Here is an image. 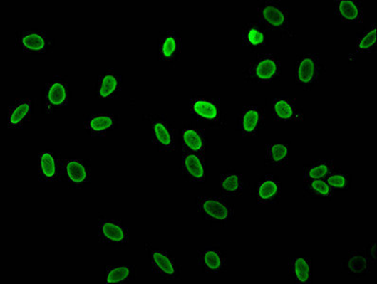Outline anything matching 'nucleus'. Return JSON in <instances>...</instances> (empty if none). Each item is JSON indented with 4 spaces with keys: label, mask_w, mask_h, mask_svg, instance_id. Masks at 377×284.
<instances>
[{
    "label": "nucleus",
    "mask_w": 377,
    "mask_h": 284,
    "mask_svg": "<svg viewBox=\"0 0 377 284\" xmlns=\"http://www.w3.org/2000/svg\"><path fill=\"white\" fill-rule=\"evenodd\" d=\"M37 174L40 182H57L61 177L59 157L51 151L40 152L37 156Z\"/></svg>",
    "instance_id": "obj_17"
},
{
    "label": "nucleus",
    "mask_w": 377,
    "mask_h": 284,
    "mask_svg": "<svg viewBox=\"0 0 377 284\" xmlns=\"http://www.w3.org/2000/svg\"><path fill=\"white\" fill-rule=\"evenodd\" d=\"M190 110L192 116L206 125L223 126L225 125L224 114L220 102L214 98L207 96H192L189 102Z\"/></svg>",
    "instance_id": "obj_3"
},
{
    "label": "nucleus",
    "mask_w": 377,
    "mask_h": 284,
    "mask_svg": "<svg viewBox=\"0 0 377 284\" xmlns=\"http://www.w3.org/2000/svg\"><path fill=\"white\" fill-rule=\"evenodd\" d=\"M61 176L68 185L74 189H81L91 179V166L80 159H60Z\"/></svg>",
    "instance_id": "obj_7"
},
{
    "label": "nucleus",
    "mask_w": 377,
    "mask_h": 284,
    "mask_svg": "<svg viewBox=\"0 0 377 284\" xmlns=\"http://www.w3.org/2000/svg\"><path fill=\"white\" fill-rule=\"evenodd\" d=\"M16 42L26 53H45L51 45L50 36L39 28L20 31L16 36Z\"/></svg>",
    "instance_id": "obj_13"
},
{
    "label": "nucleus",
    "mask_w": 377,
    "mask_h": 284,
    "mask_svg": "<svg viewBox=\"0 0 377 284\" xmlns=\"http://www.w3.org/2000/svg\"><path fill=\"white\" fill-rule=\"evenodd\" d=\"M273 117L277 122H301L304 110L293 98L281 95L272 100Z\"/></svg>",
    "instance_id": "obj_10"
},
{
    "label": "nucleus",
    "mask_w": 377,
    "mask_h": 284,
    "mask_svg": "<svg viewBox=\"0 0 377 284\" xmlns=\"http://www.w3.org/2000/svg\"><path fill=\"white\" fill-rule=\"evenodd\" d=\"M153 273L162 280H174L180 276V268L174 256L163 248H148Z\"/></svg>",
    "instance_id": "obj_6"
},
{
    "label": "nucleus",
    "mask_w": 377,
    "mask_h": 284,
    "mask_svg": "<svg viewBox=\"0 0 377 284\" xmlns=\"http://www.w3.org/2000/svg\"><path fill=\"white\" fill-rule=\"evenodd\" d=\"M334 169L332 160L321 159L311 162L304 169V180L305 182L313 179H325Z\"/></svg>",
    "instance_id": "obj_30"
},
{
    "label": "nucleus",
    "mask_w": 377,
    "mask_h": 284,
    "mask_svg": "<svg viewBox=\"0 0 377 284\" xmlns=\"http://www.w3.org/2000/svg\"><path fill=\"white\" fill-rule=\"evenodd\" d=\"M136 279V268L133 265H110L105 268L106 284H123L133 282Z\"/></svg>",
    "instance_id": "obj_24"
},
{
    "label": "nucleus",
    "mask_w": 377,
    "mask_h": 284,
    "mask_svg": "<svg viewBox=\"0 0 377 284\" xmlns=\"http://www.w3.org/2000/svg\"><path fill=\"white\" fill-rule=\"evenodd\" d=\"M116 123L117 119L115 115L106 112H98L89 115L83 126L91 136L103 137L113 130Z\"/></svg>",
    "instance_id": "obj_19"
},
{
    "label": "nucleus",
    "mask_w": 377,
    "mask_h": 284,
    "mask_svg": "<svg viewBox=\"0 0 377 284\" xmlns=\"http://www.w3.org/2000/svg\"><path fill=\"white\" fill-rule=\"evenodd\" d=\"M377 44L376 24L373 23L356 41V53H371L376 50Z\"/></svg>",
    "instance_id": "obj_31"
},
{
    "label": "nucleus",
    "mask_w": 377,
    "mask_h": 284,
    "mask_svg": "<svg viewBox=\"0 0 377 284\" xmlns=\"http://www.w3.org/2000/svg\"><path fill=\"white\" fill-rule=\"evenodd\" d=\"M282 185L277 177L266 176L259 182L256 196L259 204H274L280 200Z\"/></svg>",
    "instance_id": "obj_22"
},
{
    "label": "nucleus",
    "mask_w": 377,
    "mask_h": 284,
    "mask_svg": "<svg viewBox=\"0 0 377 284\" xmlns=\"http://www.w3.org/2000/svg\"><path fill=\"white\" fill-rule=\"evenodd\" d=\"M182 43L180 34L174 31H166L158 39V57L163 62H174L181 53Z\"/></svg>",
    "instance_id": "obj_18"
},
{
    "label": "nucleus",
    "mask_w": 377,
    "mask_h": 284,
    "mask_svg": "<svg viewBox=\"0 0 377 284\" xmlns=\"http://www.w3.org/2000/svg\"><path fill=\"white\" fill-rule=\"evenodd\" d=\"M263 109L256 105L246 106L239 116L238 126L244 136L256 137L264 125Z\"/></svg>",
    "instance_id": "obj_14"
},
{
    "label": "nucleus",
    "mask_w": 377,
    "mask_h": 284,
    "mask_svg": "<svg viewBox=\"0 0 377 284\" xmlns=\"http://www.w3.org/2000/svg\"><path fill=\"white\" fill-rule=\"evenodd\" d=\"M70 84L62 76H56L48 82L44 90V109L48 114L64 109L70 102Z\"/></svg>",
    "instance_id": "obj_4"
},
{
    "label": "nucleus",
    "mask_w": 377,
    "mask_h": 284,
    "mask_svg": "<svg viewBox=\"0 0 377 284\" xmlns=\"http://www.w3.org/2000/svg\"><path fill=\"white\" fill-rule=\"evenodd\" d=\"M281 60L273 53L260 54L250 63L247 70L249 79L258 84L274 82L281 76Z\"/></svg>",
    "instance_id": "obj_2"
},
{
    "label": "nucleus",
    "mask_w": 377,
    "mask_h": 284,
    "mask_svg": "<svg viewBox=\"0 0 377 284\" xmlns=\"http://www.w3.org/2000/svg\"><path fill=\"white\" fill-rule=\"evenodd\" d=\"M98 237L100 242L108 245H126L130 239L125 223L113 218L100 217L98 223Z\"/></svg>",
    "instance_id": "obj_8"
},
{
    "label": "nucleus",
    "mask_w": 377,
    "mask_h": 284,
    "mask_svg": "<svg viewBox=\"0 0 377 284\" xmlns=\"http://www.w3.org/2000/svg\"><path fill=\"white\" fill-rule=\"evenodd\" d=\"M242 39L244 46L259 48L267 44V33L263 27L257 23H249L244 26Z\"/></svg>",
    "instance_id": "obj_29"
},
{
    "label": "nucleus",
    "mask_w": 377,
    "mask_h": 284,
    "mask_svg": "<svg viewBox=\"0 0 377 284\" xmlns=\"http://www.w3.org/2000/svg\"><path fill=\"white\" fill-rule=\"evenodd\" d=\"M334 11L344 22L362 23L364 17L363 4L358 0H335Z\"/></svg>",
    "instance_id": "obj_20"
},
{
    "label": "nucleus",
    "mask_w": 377,
    "mask_h": 284,
    "mask_svg": "<svg viewBox=\"0 0 377 284\" xmlns=\"http://www.w3.org/2000/svg\"><path fill=\"white\" fill-rule=\"evenodd\" d=\"M289 162V145L287 143H269L264 154V163L269 166L284 167Z\"/></svg>",
    "instance_id": "obj_26"
},
{
    "label": "nucleus",
    "mask_w": 377,
    "mask_h": 284,
    "mask_svg": "<svg viewBox=\"0 0 377 284\" xmlns=\"http://www.w3.org/2000/svg\"><path fill=\"white\" fill-rule=\"evenodd\" d=\"M122 90V77L116 71L109 70L100 74L97 83L99 99H113Z\"/></svg>",
    "instance_id": "obj_21"
},
{
    "label": "nucleus",
    "mask_w": 377,
    "mask_h": 284,
    "mask_svg": "<svg viewBox=\"0 0 377 284\" xmlns=\"http://www.w3.org/2000/svg\"><path fill=\"white\" fill-rule=\"evenodd\" d=\"M326 182L333 189H348L350 187V179L348 174L341 172H332L326 177Z\"/></svg>",
    "instance_id": "obj_33"
},
{
    "label": "nucleus",
    "mask_w": 377,
    "mask_h": 284,
    "mask_svg": "<svg viewBox=\"0 0 377 284\" xmlns=\"http://www.w3.org/2000/svg\"><path fill=\"white\" fill-rule=\"evenodd\" d=\"M246 182L240 174L229 172L220 177V189L227 197H239L244 194Z\"/></svg>",
    "instance_id": "obj_27"
},
{
    "label": "nucleus",
    "mask_w": 377,
    "mask_h": 284,
    "mask_svg": "<svg viewBox=\"0 0 377 284\" xmlns=\"http://www.w3.org/2000/svg\"><path fill=\"white\" fill-rule=\"evenodd\" d=\"M181 172L192 182H204L206 179L205 157L183 150L181 153Z\"/></svg>",
    "instance_id": "obj_15"
},
{
    "label": "nucleus",
    "mask_w": 377,
    "mask_h": 284,
    "mask_svg": "<svg viewBox=\"0 0 377 284\" xmlns=\"http://www.w3.org/2000/svg\"><path fill=\"white\" fill-rule=\"evenodd\" d=\"M197 262L205 273H222L227 268L226 252L218 246H205L197 252Z\"/></svg>",
    "instance_id": "obj_11"
},
{
    "label": "nucleus",
    "mask_w": 377,
    "mask_h": 284,
    "mask_svg": "<svg viewBox=\"0 0 377 284\" xmlns=\"http://www.w3.org/2000/svg\"><path fill=\"white\" fill-rule=\"evenodd\" d=\"M365 253H366L367 257L369 258L372 265H376L377 260L376 243L373 242L372 245H370L369 248H368L367 252H365Z\"/></svg>",
    "instance_id": "obj_34"
},
{
    "label": "nucleus",
    "mask_w": 377,
    "mask_h": 284,
    "mask_svg": "<svg viewBox=\"0 0 377 284\" xmlns=\"http://www.w3.org/2000/svg\"><path fill=\"white\" fill-rule=\"evenodd\" d=\"M289 273L295 283H311L312 282V263L309 258L294 257L290 259Z\"/></svg>",
    "instance_id": "obj_25"
},
{
    "label": "nucleus",
    "mask_w": 377,
    "mask_h": 284,
    "mask_svg": "<svg viewBox=\"0 0 377 284\" xmlns=\"http://www.w3.org/2000/svg\"><path fill=\"white\" fill-rule=\"evenodd\" d=\"M181 140L183 150L205 157L206 137L201 129L195 126H185L181 131Z\"/></svg>",
    "instance_id": "obj_23"
},
{
    "label": "nucleus",
    "mask_w": 377,
    "mask_h": 284,
    "mask_svg": "<svg viewBox=\"0 0 377 284\" xmlns=\"http://www.w3.org/2000/svg\"><path fill=\"white\" fill-rule=\"evenodd\" d=\"M344 265L346 270L356 276H365L369 274L373 265L366 253L362 251H353L350 253Z\"/></svg>",
    "instance_id": "obj_28"
},
{
    "label": "nucleus",
    "mask_w": 377,
    "mask_h": 284,
    "mask_svg": "<svg viewBox=\"0 0 377 284\" xmlns=\"http://www.w3.org/2000/svg\"><path fill=\"white\" fill-rule=\"evenodd\" d=\"M153 144L160 151H174L175 132L165 117L154 116L150 119Z\"/></svg>",
    "instance_id": "obj_12"
},
{
    "label": "nucleus",
    "mask_w": 377,
    "mask_h": 284,
    "mask_svg": "<svg viewBox=\"0 0 377 284\" xmlns=\"http://www.w3.org/2000/svg\"><path fill=\"white\" fill-rule=\"evenodd\" d=\"M319 58L318 54L305 53L295 64V81L304 88L312 87L319 80Z\"/></svg>",
    "instance_id": "obj_9"
},
{
    "label": "nucleus",
    "mask_w": 377,
    "mask_h": 284,
    "mask_svg": "<svg viewBox=\"0 0 377 284\" xmlns=\"http://www.w3.org/2000/svg\"><path fill=\"white\" fill-rule=\"evenodd\" d=\"M33 114V102L26 98L16 99L9 105L6 122L9 128L20 129L24 127L31 120Z\"/></svg>",
    "instance_id": "obj_16"
},
{
    "label": "nucleus",
    "mask_w": 377,
    "mask_h": 284,
    "mask_svg": "<svg viewBox=\"0 0 377 284\" xmlns=\"http://www.w3.org/2000/svg\"><path fill=\"white\" fill-rule=\"evenodd\" d=\"M259 21L270 30H289V9L280 1H264L258 8Z\"/></svg>",
    "instance_id": "obj_5"
},
{
    "label": "nucleus",
    "mask_w": 377,
    "mask_h": 284,
    "mask_svg": "<svg viewBox=\"0 0 377 284\" xmlns=\"http://www.w3.org/2000/svg\"><path fill=\"white\" fill-rule=\"evenodd\" d=\"M198 214L205 220L217 223H229L234 217V208L225 198L204 195L197 199Z\"/></svg>",
    "instance_id": "obj_1"
},
{
    "label": "nucleus",
    "mask_w": 377,
    "mask_h": 284,
    "mask_svg": "<svg viewBox=\"0 0 377 284\" xmlns=\"http://www.w3.org/2000/svg\"><path fill=\"white\" fill-rule=\"evenodd\" d=\"M305 189L313 197L330 198L334 191L328 184L326 179H313L306 182Z\"/></svg>",
    "instance_id": "obj_32"
}]
</instances>
